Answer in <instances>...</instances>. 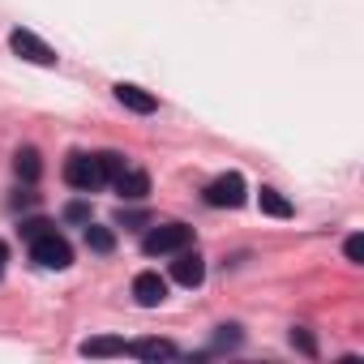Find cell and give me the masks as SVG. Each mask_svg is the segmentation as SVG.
Returning <instances> with one entry per match:
<instances>
[{"mask_svg": "<svg viewBox=\"0 0 364 364\" xmlns=\"http://www.w3.org/2000/svg\"><path fill=\"white\" fill-rule=\"evenodd\" d=\"M189 245H193V228L189 223H163V228L146 232L141 253L146 257H163V253H180V249H189Z\"/></svg>", "mask_w": 364, "mask_h": 364, "instance_id": "obj_1", "label": "cell"}, {"mask_svg": "<svg viewBox=\"0 0 364 364\" xmlns=\"http://www.w3.org/2000/svg\"><path fill=\"white\" fill-rule=\"evenodd\" d=\"M65 185H69V189H82V193L103 189L107 176H103L99 154H69V163H65Z\"/></svg>", "mask_w": 364, "mask_h": 364, "instance_id": "obj_2", "label": "cell"}, {"mask_svg": "<svg viewBox=\"0 0 364 364\" xmlns=\"http://www.w3.org/2000/svg\"><path fill=\"white\" fill-rule=\"evenodd\" d=\"M31 257H35L43 270H65V266L73 262V249H69V240L56 236V228H52V232H43V236L31 240Z\"/></svg>", "mask_w": 364, "mask_h": 364, "instance_id": "obj_3", "label": "cell"}, {"mask_svg": "<svg viewBox=\"0 0 364 364\" xmlns=\"http://www.w3.org/2000/svg\"><path fill=\"white\" fill-rule=\"evenodd\" d=\"M206 206H215V210H236V206H245V176L240 171H228V176H219V180H210L206 185Z\"/></svg>", "mask_w": 364, "mask_h": 364, "instance_id": "obj_4", "label": "cell"}, {"mask_svg": "<svg viewBox=\"0 0 364 364\" xmlns=\"http://www.w3.org/2000/svg\"><path fill=\"white\" fill-rule=\"evenodd\" d=\"M9 48H14L22 60H31V65H43V69L56 65V52H52L39 35H31V31H14V35H9Z\"/></svg>", "mask_w": 364, "mask_h": 364, "instance_id": "obj_5", "label": "cell"}, {"mask_svg": "<svg viewBox=\"0 0 364 364\" xmlns=\"http://www.w3.org/2000/svg\"><path fill=\"white\" fill-rule=\"evenodd\" d=\"M133 300H137L141 309L163 304V300H167V279H163V274H154V270H141V274L133 279Z\"/></svg>", "mask_w": 364, "mask_h": 364, "instance_id": "obj_6", "label": "cell"}, {"mask_svg": "<svg viewBox=\"0 0 364 364\" xmlns=\"http://www.w3.org/2000/svg\"><path fill=\"white\" fill-rule=\"evenodd\" d=\"M171 279H176L180 287H202V279H206V262H202L198 253H189V249H180L176 262H171Z\"/></svg>", "mask_w": 364, "mask_h": 364, "instance_id": "obj_7", "label": "cell"}, {"mask_svg": "<svg viewBox=\"0 0 364 364\" xmlns=\"http://www.w3.org/2000/svg\"><path fill=\"white\" fill-rule=\"evenodd\" d=\"M112 185H116V193H120L124 202H141V198L150 193V176L137 171V167H124V171L112 180Z\"/></svg>", "mask_w": 364, "mask_h": 364, "instance_id": "obj_8", "label": "cell"}, {"mask_svg": "<svg viewBox=\"0 0 364 364\" xmlns=\"http://www.w3.org/2000/svg\"><path fill=\"white\" fill-rule=\"evenodd\" d=\"M116 99H120L129 112H137V116H150V112L159 107V99H154V95H146V90H141V86H133V82H120V86H116Z\"/></svg>", "mask_w": 364, "mask_h": 364, "instance_id": "obj_9", "label": "cell"}, {"mask_svg": "<svg viewBox=\"0 0 364 364\" xmlns=\"http://www.w3.org/2000/svg\"><path fill=\"white\" fill-rule=\"evenodd\" d=\"M124 351L129 355H141V360H167V355H176V347L163 343V338H141V343H129Z\"/></svg>", "mask_w": 364, "mask_h": 364, "instance_id": "obj_10", "label": "cell"}, {"mask_svg": "<svg viewBox=\"0 0 364 364\" xmlns=\"http://www.w3.org/2000/svg\"><path fill=\"white\" fill-rule=\"evenodd\" d=\"M124 347H129L124 338H107L103 334V338H86L82 343V355H124Z\"/></svg>", "mask_w": 364, "mask_h": 364, "instance_id": "obj_11", "label": "cell"}, {"mask_svg": "<svg viewBox=\"0 0 364 364\" xmlns=\"http://www.w3.org/2000/svg\"><path fill=\"white\" fill-rule=\"evenodd\" d=\"M257 202H262V210H266V215H274V219H291V202H287L279 189H262V198H257Z\"/></svg>", "mask_w": 364, "mask_h": 364, "instance_id": "obj_12", "label": "cell"}, {"mask_svg": "<svg viewBox=\"0 0 364 364\" xmlns=\"http://www.w3.org/2000/svg\"><path fill=\"white\" fill-rule=\"evenodd\" d=\"M39 171H43V163H39V150H35V146L18 150V176H22V180H39Z\"/></svg>", "mask_w": 364, "mask_h": 364, "instance_id": "obj_13", "label": "cell"}, {"mask_svg": "<svg viewBox=\"0 0 364 364\" xmlns=\"http://www.w3.org/2000/svg\"><path fill=\"white\" fill-rule=\"evenodd\" d=\"M86 245H90L95 253H112V249H116V236H112V228H95V223H90V228H86Z\"/></svg>", "mask_w": 364, "mask_h": 364, "instance_id": "obj_14", "label": "cell"}, {"mask_svg": "<svg viewBox=\"0 0 364 364\" xmlns=\"http://www.w3.org/2000/svg\"><path fill=\"white\" fill-rule=\"evenodd\" d=\"M99 163H103V176H107V180H116V176L129 167V163H124V154H116V150H103V154H99Z\"/></svg>", "mask_w": 364, "mask_h": 364, "instance_id": "obj_15", "label": "cell"}, {"mask_svg": "<svg viewBox=\"0 0 364 364\" xmlns=\"http://www.w3.org/2000/svg\"><path fill=\"white\" fill-rule=\"evenodd\" d=\"M291 347H300L304 355H317V343H313L309 330H291Z\"/></svg>", "mask_w": 364, "mask_h": 364, "instance_id": "obj_16", "label": "cell"}, {"mask_svg": "<svg viewBox=\"0 0 364 364\" xmlns=\"http://www.w3.org/2000/svg\"><path fill=\"white\" fill-rule=\"evenodd\" d=\"M343 253H347V262H364V236H347Z\"/></svg>", "mask_w": 364, "mask_h": 364, "instance_id": "obj_17", "label": "cell"}, {"mask_svg": "<svg viewBox=\"0 0 364 364\" xmlns=\"http://www.w3.org/2000/svg\"><path fill=\"white\" fill-rule=\"evenodd\" d=\"M43 232H52L48 219H31V223H22V236H26V240H35V236H43Z\"/></svg>", "mask_w": 364, "mask_h": 364, "instance_id": "obj_18", "label": "cell"}, {"mask_svg": "<svg viewBox=\"0 0 364 364\" xmlns=\"http://www.w3.org/2000/svg\"><path fill=\"white\" fill-rule=\"evenodd\" d=\"M65 215H69V219H77V223H82V219H86V206H77V202H73V206H69V210H65Z\"/></svg>", "mask_w": 364, "mask_h": 364, "instance_id": "obj_19", "label": "cell"}, {"mask_svg": "<svg viewBox=\"0 0 364 364\" xmlns=\"http://www.w3.org/2000/svg\"><path fill=\"white\" fill-rule=\"evenodd\" d=\"M5 257H9V249H5V240H0V266H5Z\"/></svg>", "mask_w": 364, "mask_h": 364, "instance_id": "obj_20", "label": "cell"}]
</instances>
